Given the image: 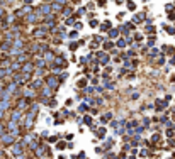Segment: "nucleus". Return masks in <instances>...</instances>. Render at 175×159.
<instances>
[{
	"label": "nucleus",
	"instance_id": "f257e3e1",
	"mask_svg": "<svg viewBox=\"0 0 175 159\" xmlns=\"http://www.w3.org/2000/svg\"><path fill=\"white\" fill-rule=\"evenodd\" d=\"M49 34H51V32H49V29L44 26V24H39L37 27H34L31 31V37L34 41H46Z\"/></svg>",
	"mask_w": 175,
	"mask_h": 159
},
{
	"label": "nucleus",
	"instance_id": "f03ea898",
	"mask_svg": "<svg viewBox=\"0 0 175 159\" xmlns=\"http://www.w3.org/2000/svg\"><path fill=\"white\" fill-rule=\"evenodd\" d=\"M44 83H46L48 86H51V88H54V90H58V86H60V83H61V81H60L58 74L51 71V73H48L46 76H44Z\"/></svg>",
	"mask_w": 175,
	"mask_h": 159
},
{
	"label": "nucleus",
	"instance_id": "7ed1b4c3",
	"mask_svg": "<svg viewBox=\"0 0 175 159\" xmlns=\"http://www.w3.org/2000/svg\"><path fill=\"white\" fill-rule=\"evenodd\" d=\"M95 59H97V63L101 64V66H107V64L111 63V54L107 53V51H97Z\"/></svg>",
	"mask_w": 175,
	"mask_h": 159
},
{
	"label": "nucleus",
	"instance_id": "20e7f679",
	"mask_svg": "<svg viewBox=\"0 0 175 159\" xmlns=\"http://www.w3.org/2000/svg\"><path fill=\"white\" fill-rule=\"evenodd\" d=\"M37 9L41 10V14H42L44 17L54 15V14H53V9H51V4H49V2H41V4L37 5Z\"/></svg>",
	"mask_w": 175,
	"mask_h": 159
},
{
	"label": "nucleus",
	"instance_id": "39448f33",
	"mask_svg": "<svg viewBox=\"0 0 175 159\" xmlns=\"http://www.w3.org/2000/svg\"><path fill=\"white\" fill-rule=\"evenodd\" d=\"M14 142H16V137H14L9 130H7L5 134H2V137H0V144H2V146H7V147H9V146H12Z\"/></svg>",
	"mask_w": 175,
	"mask_h": 159
},
{
	"label": "nucleus",
	"instance_id": "423d86ee",
	"mask_svg": "<svg viewBox=\"0 0 175 159\" xmlns=\"http://www.w3.org/2000/svg\"><path fill=\"white\" fill-rule=\"evenodd\" d=\"M44 85H46V83H44V78H37V76H34V78L31 80V83H29V86L36 91H41V88Z\"/></svg>",
	"mask_w": 175,
	"mask_h": 159
},
{
	"label": "nucleus",
	"instance_id": "0eeeda50",
	"mask_svg": "<svg viewBox=\"0 0 175 159\" xmlns=\"http://www.w3.org/2000/svg\"><path fill=\"white\" fill-rule=\"evenodd\" d=\"M10 147H12V154H14L16 158H17V156H22L24 151H26V146H24L22 142H14Z\"/></svg>",
	"mask_w": 175,
	"mask_h": 159
},
{
	"label": "nucleus",
	"instance_id": "6e6552de",
	"mask_svg": "<svg viewBox=\"0 0 175 159\" xmlns=\"http://www.w3.org/2000/svg\"><path fill=\"white\" fill-rule=\"evenodd\" d=\"M54 88H51V86H48V85H44L41 88V91H37V93H39V95L41 96H44V98H53L54 96Z\"/></svg>",
	"mask_w": 175,
	"mask_h": 159
},
{
	"label": "nucleus",
	"instance_id": "1a4fd4ad",
	"mask_svg": "<svg viewBox=\"0 0 175 159\" xmlns=\"http://www.w3.org/2000/svg\"><path fill=\"white\" fill-rule=\"evenodd\" d=\"M22 119H24V112H21L19 108H16V107H14V108L10 110V120H16V122L21 124Z\"/></svg>",
	"mask_w": 175,
	"mask_h": 159
},
{
	"label": "nucleus",
	"instance_id": "9d476101",
	"mask_svg": "<svg viewBox=\"0 0 175 159\" xmlns=\"http://www.w3.org/2000/svg\"><path fill=\"white\" fill-rule=\"evenodd\" d=\"M12 43L14 41H10V39H0V53H9L10 51V48H12Z\"/></svg>",
	"mask_w": 175,
	"mask_h": 159
},
{
	"label": "nucleus",
	"instance_id": "9b49d317",
	"mask_svg": "<svg viewBox=\"0 0 175 159\" xmlns=\"http://www.w3.org/2000/svg\"><path fill=\"white\" fill-rule=\"evenodd\" d=\"M34 69H36V66H34V61H27V63L22 64L21 73H31V74H34Z\"/></svg>",
	"mask_w": 175,
	"mask_h": 159
},
{
	"label": "nucleus",
	"instance_id": "f8f14e48",
	"mask_svg": "<svg viewBox=\"0 0 175 159\" xmlns=\"http://www.w3.org/2000/svg\"><path fill=\"white\" fill-rule=\"evenodd\" d=\"M34 61V66H36V69H46L48 68V63L44 61L42 58H39V56H36V58L32 59Z\"/></svg>",
	"mask_w": 175,
	"mask_h": 159
},
{
	"label": "nucleus",
	"instance_id": "ddd939ff",
	"mask_svg": "<svg viewBox=\"0 0 175 159\" xmlns=\"http://www.w3.org/2000/svg\"><path fill=\"white\" fill-rule=\"evenodd\" d=\"M114 48H116V41H112V39H107V41H104V43H102V51L111 53Z\"/></svg>",
	"mask_w": 175,
	"mask_h": 159
},
{
	"label": "nucleus",
	"instance_id": "4468645a",
	"mask_svg": "<svg viewBox=\"0 0 175 159\" xmlns=\"http://www.w3.org/2000/svg\"><path fill=\"white\" fill-rule=\"evenodd\" d=\"M127 46H129V43H127V37L126 36H122V37H119V39H116V48L117 49H126Z\"/></svg>",
	"mask_w": 175,
	"mask_h": 159
},
{
	"label": "nucleus",
	"instance_id": "2eb2a0df",
	"mask_svg": "<svg viewBox=\"0 0 175 159\" xmlns=\"http://www.w3.org/2000/svg\"><path fill=\"white\" fill-rule=\"evenodd\" d=\"M54 58H56V54H54V51L53 49H49V51H46V53L42 54V59H44V61H46V63L48 64H51L54 61Z\"/></svg>",
	"mask_w": 175,
	"mask_h": 159
},
{
	"label": "nucleus",
	"instance_id": "dca6fc26",
	"mask_svg": "<svg viewBox=\"0 0 175 159\" xmlns=\"http://www.w3.org/2000/svg\"><path fill=\"white\" fill-rule=\"evenodd\" d=\"M119 36H121V31H119V27H112L111 31L107 32V37H109V39H112V41L119 39Z\"/></svg>",
	"mask_w": 175,
	"mask_h": 159
},
{
	"label": "nucleus",
	"instance_id": "f3484780",
	"mask_svg": "<svg viewBox=\"0 0 175 159\" xmlns=\"http://www.w3.org/2000/svg\"><path fill=\"white\" fill-rule=\"evenodd\" d=\"M73 14H75V7L70 5V4H68V5H65L63 10H61V15H63V17H71Z\"/></svg>",
	"mask_w": 175,
	"mask_h": 159
},
{
	"label": "nucleus",
	"instance_id": "a211bd4d",
	"mask_svg": "<svg viewBox=\"0 0 175 159\" xmlns=\"http://www.w3.org/2000/svg\"><path fill=\"white\" fill-rule=\"evenodd\" d=\"M102 43H104L102 36H94L92 37V43H90V48L95 49V48H99V46H102Z\"/></svg>",
	"mask_w": 175,
	"mask_h": 159
},
{
	"label": "nucleus",
	"instance_id": "6ab92c4d",
	"mask_svg": "<svg viewBox=\"0 0 175 159\" xmlns=\"http://www.w3.org/2000/svg\"><path fill=\"white\" fill-rule=\"evenodd\" d=\"M10 107H12V100H0V110H4V112L12 110Z\"/></svg>",
	"mask_w": 175,
	"mask_h": 159
},
{
	"label": "nucleus",
	"instance_id": "aec40b11",
	"mask_svg": "<svg viewBox=\"0 0 175 159\" xmlns=\"http://www.w3.org/2000/svg\"><path fill=\"white\" fill-rule=\"evenodd\" d=\"M63 7L61 4H56V2H51V9H53V14L54 15H58V14H61V10H63Z\"/></svg>",
	"mask_w": 175,
	"mask_h": 159
},
{
	"label": "nucleus",
	"instance_id": "412c9836",
	"mask_svg": "<svg viewBox=\"0 0 175 159\" xmlns=\"http://www.w3.org/2000/svg\"><path fill=\"white\" fill-rule=\"evenodd\" d=\"M146 19V15H144V12H138V14H134V17H133V22L134 24H141V22Z\"/></svg>",
	"mask_w": 175,
	"mask_h": 159
},
{
	"label": "nucleus",
	"instance_id": "4be33fe9",
	"mask_svg": "<svg viewBox=\"0 0 175 159\" xmlns=\"http://www.w3.org/2000/svg\"><path fill=\"white\" fill-rule=\"evenodd\" d=\"M99 27H101V32H109L112 29V22L111 21H106V22H102Z\"/></svg>",
	"mask_w": 175,
	"mask_h": 159
},
{
	"label": "nucleus",
	"instance_id": "5701e85b",
	"mask_svg": "<svg viewBox=\"0 0 175 159\" xmlns=\"http://www.w3.org/2000/svg\"><path fill=\"white\" fill-rule=\"evenodd\" d=\"M85 14H89V12H87V7H80V9H77V10H75V19H80V17L82 15H85Z\"/></svg>",
	"mask_w": 175,
	"mask_h": 159
},
{
	"label": "nucleus",
	"instance_id": "b1692460",
	"mask_svg": "<svg viewBox=\"0 0 175 159\" xmlns=\"http://www.w3.org/2000/svg\"><path fill=\"white\" fill-rule=\"evenodd\" d=\"M21 68H22V64L19 63V61H16V59H14V61H12V64H10V69L14 71V73H19V71H21Z\"/></svg>",
	"mask_w": 175,
	"mask_h": 159
},
{
	"label": "nucleus",
	"instance_id": "393cba45",
	"mask_svg": "<svg viewBox=\"0 0 175 159\" xmlns=\"http://www.w3.org/2000/svg\"><path fill=\"white\" fill-rule=\"evenodd\" d=\"M78 46H82V44H80V41H70L68 49H70V51H77V49H78Z\"/></svg>",
	"mask_w": 175,
	"mask_h": 159
},
{
	"label": "nucleus",
	"instance_id": "a878e982",
	"mask_svg": "<svg viewBox=\"0 0 175 159\" xmlns=\"http://www.w3.org/2000/svg\"><path fill=\"white\" fill-rule=\"evenodd\" d=\"M75 22H77V19H75V15H71V17H66V21H65V26H66V27H73V26H75Z\"/></svg>",
	"mask_w": 175,
	"mask_h": 159
},
{
	"label": "nucleus",
	"instance_id": "bb28decb",
	"mask_svg": "<svg viewBox=\"0 0 175 159\" xmlns=\"http://www.w3.org/2000/svg\"><path fill=\"white\" fill-rule=\"evenodd\" d=\"M87 83H89V78L85 76V78H80V80H78L77 86H78V88H87Z\"/></svg>",
	"mask_w": 175,
	"mask_h": 159
},
{
	"label": "nucleus",
	"instance_id": "cd10ccee",
	"mask_svg": "<svg viewBox=\"0 0 175 159\" xmlns=\"http://www.w3.org/2000/svg\"><path fill=\"white\" fill-rule=\"evenodd\" d=\"M78 112L80 113H87V112H89V103H80L78 105Z\"/></svg>",
	"mask_w": 175,
	"mask_h": 159
},
{
	"label": "nucleus",
	"instance_id": "c85d7f7f",
	"mask_svg": "<svg viewBox=\"0 0 175 159\" xmlns=\"http://www.w3.org/2000/svg\"><path fill=\"white\" fill-rule=\"evenodd\" d=\"M66 36H68V39H78V31H77V29H75V31H70Z\"/></svg>",
	"mask_w": 175,
	"mask_h": 159
},
{
	"label": "nucleus",
	"instance_id": "c756f323",
	"mask_svg": "<svg viewBox=\"0 0 175 159\" xmlns=\"http://www.w3.org/2000/svg\"><path fill=\"white\" fill-rule=\"evenodd\" d=\"M97 137H99V139L106 137V129H104V127H99V130H97Z\"/></svg>",
	"mask_w": 175,
	"mask_h": 159
},
{
	"label": "nucleus",
	"instance_id": "7c9ffc66",
	"mask_svg": "<svg viewBox=\"0 0 175 159\" xmlns=\"http://www.w3.org/2000/svg\"><path fill=\"white\" fill-rule=\"evenodd\" d=\"M82 122H83L85 125H92V117H90V115H83Z\"/></svg>",
	"mask_w": 175,
	"mask_h": 159
},
{
	"label": "nucleus",
	"instance_id": "2f4dec72",
	"mask_svg": "<svg viewBox=\"0 0 175 159\" xmlns=\"http://www.w3.org/2000/svg\"><path fill=\"white\" fill-rule=\"evenodd\" d=\"M124 2H126V5H127L129 10H134V9H136V4H134L133 0H124Z\"/></svg>",
	"mask_w": 175,
	"mask_h": 159
},
{
	"label": "nucleus",
	"instance_id": "473e14b6",
	"mask_svg": "<svg viewBox=\"0 0 175 159\" xmlns=\"http://www.w3.org/2000/svg\"><path fill=\"white\" fill-rule=\"evenodd\" d=\"M58 78H60V81L63 83L65 80L68 78V73H66V71H61V73H58Z\"/></svg>",
	"mask_w": 175,
	"mask_h": 159
},
{
	"label": "nucleus",
	"instance_id": "72a5a7b5",
	"mask_svg": "<svg viewBox=\"0 0 175 159\" xmlns=\"http://www.w3.org/2000/svg\"><path fill=\"white\" fill-rule=\"evenodd\" d=\"M99 80H101V76H99V74H95V76H92V78H90L92 85H94V86H97V85H99Z\"/></svg>",
	"mask_w": 175,
	"mask_h": 159
},
{
	"label": "nucleus",
	"instance_id": "f704fd0d",
	"mask_svg": "<svg viewBox=\"0 0 175 159\" xmlns=\"http://www.w3.org/2000/svg\"><path fill=\"white\" fill-rule=\"evenodd\" d=\"M112 144H114V141H112V139H107L106 144H104V151H109L107 147H112Z\"/></svg>",
	"mask_w": 175,
	"mask_h": 159
},
{
	"label": "nucleus",
	"instance_id": "c9c22d12",
	"mask_svg": "<svg viewBox=\"0 0 175 159\" xmlns=\"http://www.w3.org/2000/svg\"><path fill=\"white\" fill-rule=\"evenodd\" d=\"M4 17H7V10L4 5H0V19H4Z\"/></svg>",
	"mask_w": 175,
	"mask_h": 159
},
{
	"label": "nucleus",
	"instance_id": "e433bc0d",
	"mask_svg": "<svg viewBox=\"0 0 175 159\" xmlns=\"http://www.w3.org/2000/svg\"><path fill=\"white\" fill-rule=\"evenodd\" d=\"M144 29H146V32H151V34H155V26H151V24H146V27H144Z\"/></svg>",
	"mask_w": 175,
	"mask_h": 159
},
{
	"label": "nucleus",
	"instance_id": "4c0bfd02",
	"mask_svg": "<svg viewBox=\"0 0 175 159\" xmlns=\"http://www.w3.org/2000/svg\"><path fill=\"white\" fill-rule=\"evenodd\" d=\"M155 41H156V39H155V36H151V37H148V43H146V44H148L150 48H153V46H155Z\"/></svg>",
	"mask_w": 175,
	"mask_h": 159
},
{
	"label": "nucleus",
	"instance_id": "58836bf2",
	"mask_svg": "<svg viewBox=\"0 0 175 159\" xmlns=\"http://www.w3.org/2000/svg\"><path fill=\"white\" fill-rule=\"evenodd\" d=\"M89 26H90V27H99L101 24H99V21H95V19H90V22H89Z\"/></svg>",
	"mask_w": 175,
	"mask_h": 159
},
{
	"label": "nucleus",
	"instance_id": "ea45409f",
	"mask_svg": "<svg viewBox=\"0 0 175 159\" xmlns=\"http://www.w3.org/2000/svg\"><path fill=\"white\" fill-rule=\"evenodd\" d=\"M111 119H112V113H106V115L102 117L101 120H102V122H104V124H106V122H107V120H111Z\"/></svg>",
	"mask_w": 175,
	"mask_h": 159
},
{
	"label": "nucleus",
	"instance_id": "a19ab883",
	"mask_svg": "<svg viewBox=\"0 0 175 159\" xmlns=\"http://www.w3.org/2000/svg\"><path fill=\"white\" fill-rule=\"evenodd\" d=\"M158 56V49H151L150 51V58H156Z\"/></svg>",
	"mask_w": 175,
	"mask_h": 159
},
{
	"label": "nucleus",
	"instance_id": "79ce46f5",
	"mask_svg": "<svg viewBox=\"0 0 175 159\" xmlns=\"http://www.w3.org/2000/svg\"><path fill=\"white\" fill-rule=\"evenodd\" d=\"M56 147H58L60 151H63V149L66 147V142H56Z\"/></svg>",
	"mask_w": 175,
	"mask_h": 159
},
{
	"label": "nucleus",
	"instance_id": "37998d69",
	"mask_svg": "<svg viewBox=\"0 0 175 159\" xmlns=\"http://www.w3.org/2000/svg\"><path fill=\"white\" fill-rule=\"evenodd\" d=\"M75 29H77V31H82V29H83V24H82V22H75Z\"/></svg>",
	"mask_w": 175,
	"mask_h": 159
},
{
	"label": "nucleus",
	"instance_id": "c03bdc74",
	"mask_svg": "<svg viewBox=\"0 0 175 159\" xmlns=\"http://www.w3.org/2000/svg\"><path fill=\"white\" fill-rule=\"evenodd\" d=\"M53 2H56V4H61V5H68L70 0H53Z\"/></svg>",
	"mask_w": 175,
	"mask_h": 159
},
{
	"label": "nucleus",
	"instance_id": "a18cd8bd",
	"mask_svg": "<svg viewBox=\"0 0 175 159\" xmlns=\"http://www.w3.org/2000/svg\"><path fill=\"white\" fill-rule=\"evenodd\" d=\"M134 41H136V43H141V39H143V36H141V34H134V37H133Z\"/></svg>",
	"mask_w": 175,
	"mask_h": 159
},
{
	"label": "nucleus",
	"instance_id": "49530a36",
	"mask_svg": "<svg viewBox=\"0 0 175 159\" xmlns=\"http://www.w3.org/2000/svg\"><path fill=\"white\" fill-rule=\"evenodd\" d=\"M95 4H97L99 7H106L107 2H106V0H95Z\"/></svg>",
	"mask_w": 175,
	"mask_h": 159
},
{
	"label": "nucleus",
	"instance_id": "de8ad7c7",
	"mask_svg": "<svg viewBox=\"0 0 175 159\" xmlns=\"http://www.w3.org/2000/svg\"><path fill=\"white\" fill-rule=\"evenodd\" d=\"M71 103H73V100H71V98H68V100L65 102V105H66V107H71Z\"/></svg>",
	"mask_w": 175,
	"mask_h": 159
},
{
	"label": "nucleus",
	"instance_id": "09e8293b",
	"mask_svg": "<svg viewBox=\"0 0 175 159\" xmlns=\"http://www.w3.org/2000/svg\"><path fill=\"white\" fill-rule=\"evenodd\" d=\"M24 5H32V0H22Z\"/></svg>",
	"mask_w": 175,
	"mask_h": 159
},
{
	"label": "nucleus",
	"instance_id": "8fccbe9b",
	"mask_svg": "<svg viewBox=\"0 0 175 159\" xmlns=\"http://www.w3.org/2000/svg\"><path fill=\"white\" fill-rule=\"evenodd\" d=\"M0 159H5V151L4 149H0Z\"/></svg>",
	"mask_w": 175,
	"mask_h": 159
},
{
	"label": "nucleus",
	"instance_id": "3c124183",
	"mask_svg": "<svg viewBox=\"0 0 175 159\" xmlns=\"http://www.w3.org/2000/svg\"><path fill=\"white\" fill-rule=\"evenodd\" d=\"M71 4L73 5H78V4H82V0H71Z\"/></svg>",
	"mask_w": 175,
	"mask_h": 159
},
{
	"label": "nucleus",
	"instance_id": "603ef678",
	"mask_svg": "<svg viewBox=\"0 0 175 159\" xmlns=\"http://www.w3.org/2000/svg\"><path fill=\"white\" fill-rule=\"evenodd\" d=\"M65 135H66V141H71V139H73V135H71V134H65Z\"/></svg>",
	"mask_w": 175,
	"mask_h": 159
},
{
	"label": "nucleus",
	"instance_id": "864d4df0",
	"mask_svg": "<svg viewBox=\"0 0 175 159\" xmlns=\"http://www.w3.org/2000/svg\"><path fill=\"white\" fill-rule=\"evenodd\" d=\"M4 117H5V112H4V110H0V119H4Z\"/></svg>",
	"mask_w": 175,
	"mask_h": 159
},
{
	"label": "nucleus",
	"instance_id": "5fc2aeb1",
	"mask_svg": "<svg viewBox=\"0 0 175 159\" xmlns=\"http://www.w3.org/2000/svg\"><path fill=\"white\" fill-rule=\"evenodd\" d=\"M143 2H148V0H143Z\"/></svg>",
	"mask_w": 175,
	"mask_h": 159
}]
</instances>
